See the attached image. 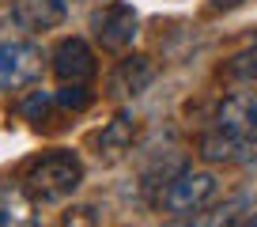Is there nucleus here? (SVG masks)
Returning a JSON list of instances; mask_svg holds the SVG:
<instances>
[{
  "mask_svg": "<svg viewBox=\"0 0 257 227\" xmlns=\"http://www.w3.org/2000/svg\"><path fill=\"white\" fill-rule=\"evenodd\" d=\"M201 155L208 163H253L257 167V95L234 91L216 106L212 129L201 133Z\"/></svg>",
  "mask_w": 257,
  "mask_h": 227,
  "instance_id": "obj_1",
  "label": "nucleus"
},
{
  "mask_svg": "<svg viewBox=\"0 0 257 227\" xmlns=\"http://www.w3.org/2000/svg\"><path fill=\"white\" fill-rule=\"evenodd\" d=\"M19 186L27 189L34 204H57L68 201L83 186V159L68 148H53L23 163L19 170Z\"/></svg>",
  "mask_w": 257,
  "mask_h": 227,
  "instance_id": "obj_2",
  "label": "nucleus"
},
{
  "mask_svg": "<svg viewBox=\"0 0 257 227\" xmlns=\"http://www.w3.org/2000/svg\"><path fill=\"white\" fill-rule=\"evenodd\" d=\"M216 197H219V178L212 170L182 167L174 178L159 189L155 204H159V212H167V216H174V219H193V216H201Z\"/></svg>",
  "mask_w": 257,
  "mask_h": 227,
  "instance_id": "obj_3",
  "label": "nucleus"
},
{
  "mask_svg": "<svg viewBox=\"0 0 257 227\" xmlns=\"http://www.w3.org/2000/svg\"><path fill=\"white\" fill-rule=\"evenodd\" d=\"M91 31H95V42L106 53H125V49L137 42L140 16L125 0H110L106 8H98L95 16H91Z\"/></svg>",
  "mask_w": 257,
  "mask_h": 227,
  "instance_id": "obj_4",
  "label": "nucleus"
},
{
  "mask_svg": "<svg viewBox=\"0 0 257 227\" xmlns=\"http://www.w3.org/2000/svg\"><path fill=\"white\" fill-rule=\"evenodd\" d=\"M98 72V61H95V49L87 46L83 38H61L53 46V76L61 83H91Z\"/></svg>",
  "mask_w": 257,
  "mask_h": 227,
  "instance_id": "obj_5",
  "label": "nucleus"
},
{
  "mask_svg": "<svg viewBox=\"0 0 257 227\" xmlns=\"http://www.w3.org/2000/svg\"><path fill=\"white\" fill-rule=\"evenodd\" d=\"M42 72V49L31 42H0V91L23 87Z\"/></svg>",
  "mask_w": 257,
  "mask_h": 227,
  "instance_id": "obj_6",
  "label": "nucleus"
},
{
  "mask_svg": "<svg viewBox=\"0 0 257 227\" xmlns=\"http://www.w3.org/2000/svg\"><path fill=\"white\" fill-rule=\"evenodd\" d=\"M152 80H155V65L144 53H128L113 65L106 87H110V98H137L152 87Z\"/></svg>",
  "mask_w": 257,
  "mask_h": 227,
  "instance_id": "obj_7",
  "label": "nucleus"
},
{
  "mask_svg": "<svg viewBox=\"0 0 257 227\" xmlns=\"http://www.w3.org/2000/svg\"><path fill=\"white\" fill-rule=\"evenodd\" d=\"M68 19V0H12V23L19 31H53Z\"/></svg>",
  "mask_w": 257,
  "mask_h": 227,
  "instance_id": "obj_8",
  "label": "nucleus"
},
{
  "mask_svg": "<svg viewBox=\"0 0 257 227\" xmlns=\"http://www.w3.org/2000/svg\"><path fill=\"white\" fill-rule=\"evenodd\" d=\"M133 137H137V125L128 122L125 113H121V118H113V122H110V125H106V129L95 137V144H98V155L113 159V155L128 152V148H133Z\"/></svg>",
  "mask_w": 257,
  "mask_h": 227,
  "instance_id": "obj_9",
  "label": "nucleus"
},
{
  "mask_svg": "<svg viewBox=\"0 0 257 227\" xmlns=\"http://www.w3.org/2000/svg\"><path fill=\"white\" fill-rule=\"evenodd\" d=\"M34 208L23 186H0V223H34Z\"/></svg>",
  "mask_w": 257,
  "mask_h": 227,
  "instance_id": "obj_10",
  "label": "nucleus"
},
{
  "mask_svg": "<svg viewBox=\"0 0 257 227\" xmlns=\"http://www.w3.org/2000/svg\"><path fill=\"white\" fill-rule=\"evenodd\" d=\"M219 76L231 80V83H246V87H253V83H257V42L227 57V65H223Z\"/></svg>",
  "mask_w": 257,
  "mask_h": 227,
  "instance_id": "obj_11",
  "label": "nucleus"
},
{
  "mask_svg": "<svg viewBox=\"0 0 257 227\" xmlns=\"http://www.w3.org/2000/svg\"><path fill=\"white\" fill-rule=\"evenodd\" d=\"M57 106V98H53V91H31V95L19 102V110H23V118L31 125H42L49 118V110Z\"/></svg>",
  "mask_w": 257,
  "mask_h": 227,
  "instance_id": "obj_12",
  "label": "nucleus"
},
{
  "mask_svg": "<svg viewBox=\"0 0 257 227\" xmlns=\"http://www.w3.org/2000/svg\"><path fill=\"white\" fill-rule=\"evenodd\" d=\"M53 98H57L61 110H87L95 95L87 91V83H64L61 91H53Z\"/></svg>",
  "mask_w": 257,
  "mask_h": 227,
  "instance_id": "obj_13",
  "label": "nucleus"
},
{
  "mask_svg": "<svg viewBox=\"0 0 257 227\" xmlns=\"http://www.w3.org/2000/svg\"><path fill=\"white\" fill-rule=\"evenodd\" d=\"M246 0H208V12H234V8H242Z\"/></svg>",
  "mask_w": 257,
  "mask_h": 227,
  "instance_id": "obj_14",
  "label": "nucleus"
},
{
  "mask_svg": "<svg viewBox=\"0 0 257 227\" xmlns=\"http://www.w3.org/2000/svg\"><path fill=\"white\" fill-rule=\"evenodd\" d=\"M246 223H257V212H253V216H249V219H246Z\"/></svg>",
  "mask_w": 257,
  "mask_h": 227,
  "instance_id": "obj_15",
  "label": "nucleus"
}]
</instances>
